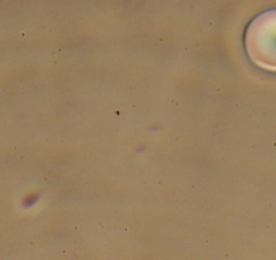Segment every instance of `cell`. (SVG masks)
I'll return each instance as SVG.
<instances>
[{"label": "cell", "mask_w": 276, "mask_h": 260, "mask_svg": "<svg viewBox=\"0 0 276 260\" xmlns=\"http://www.w3.org/2000/svg\"><path fill=\"white\" fill-rule=\"evenodd\" d=\"M245 46L254 64L276 72V10L259 15L249 24Z\"/></svg>", "instance_id": "6da1fadb"}]
</instances>
